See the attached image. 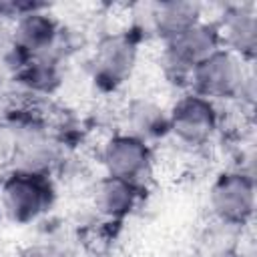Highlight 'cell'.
Wrapping results in <instances>:
<instances>
[{"instance_id": "obj_1", "label": "cell", "mask_w": 257, "mask_h": 257, "mask_svg": "<svg viewBox=\"0 0 257 257\" xmlns=\"http://www.w3.org/2000/svg\"><path fill=\"white\" fill-rule=\"evenodd\" d=\"M52 187L42 173L16 171L2 185V209L8 219L28 223L48 209Z\"/></svg>"}, {"instance_id": "obj_2", "label": "cell", "mask_w": 257, "mask_h": 257, "mask_svg": "<svg viewBox=\"0 0 257 257\" xmlns=\"http://www.w3.org/2000/svg\"><path fill=\"white\" fill-rule=\"evenodd\" d=\"M247 80L249 78H245L241 58L221 48L201 60L191 72L195 94L203 98H225L241 94Z\"/></svg>"}, {"instance_id": "obj_3", "label": "cell", "mask_w": 257, "mask_h": 257, "mask_svg": "<svg viewBox=\"0 0 257 257\" xmlns=\"http://www.w3.org/2000/svg\"><path fill=\"white\" fill-rule=\"evenodd\" d=\"M219 30L217 26L197 22L189 30L181 32L179 36L167 40V52H165V64L167 74L171 78L179 80H191L193 68L219 50Z\"/></svg>"}, {"instance_id": "obj_4", "label": "cell", "mask_w": 257, "mask_h": 257, "mask_svg": "<svg viewBox=\"0 0 257 257\" xmlns=\"http://www.w3.org/2000/svg\"><path fill=\"white\" fill-rule=\"evenodd\" d=\"M211 207L227 225H243L255 207L253 177L245 173H227L211 189Z\"/></svg>"}, {"instance_id": "obj_5", "label": "cell", "mask_w": 257, "mask_h": 257, "mask_svg": "<svg viewBox=\"0 0 257 257\" xmlns=\"http://www.w3.org/2000/svg\"><path fill=\"white\" fill-rule=\"evenodd\" d=\"M102 163L108 177L139 185L151 169V153L145 141L133 135H118L110 139L102 151Z\"/></svg>"}, {"instance_id": "obj_6", "label": "cell", "mask_w": 257, "mask_h": 257, "mask_svg": "<svg viewBox=\"0 0 257 257\" xmlns=\"http://www.w3.org/2000/svg\"><path fill=\"white\" fill-rule=\"evenodd\" d=\"M169 128L187 145H203L217 128V112L209 98L183 96L169 114Z\"/></svg>"}, {"instance_id": "obj_7", "label": "cell", "mask_w": 257, "mask_h": 257, "mask_svg": "<svg viewBox=\"0 0 257 257\" xmlns=\"http://www.w3.org/2000/svg\"><path fill=\"white\" fill-rule=\"evenodd\" d=\"M135 56H137V48L128 36L116 34L104 38L94 52V60H92L94 78L108 88L120 84L131 74L135 66Z\"/></svg>"}, {"instance_id": "obj_8", "label": "cell", "mask_w": 257, "mask_h": 257, "mask_svg": "<svg viewBox=\"0 0 257 257\" xmlns=\"http://www.w3.org/2000/svg\"><path fill=\"white\" fill-rule=\"evenodd\" d=\"M56 36H58L56 22L48 14L40 12V8L20 14L12 32V40L16 42V46L26 56H32V58L46 56Z\"/></svg>"}, {"instance_id": "obj_9", "label": "cell", "mask_w": 257, "mask_h": 257, "mask_svg": "<svg viewBox=\"0 0 257 257\" xmlns=\"http://www.w3.org/2000/svg\"><path fill=\"white\" fill-rule=\"evenodd\" d=\"M199 16H201V8L197 2H181V0L157 2V4H149L147 26L165 40H171L181 32L189 30L191 26H195L199 22Z\"/></svg>"}, {"instance_id": "obj_10", "label": "cell", "mask_w": 257, "mask_h": 257, "mask_svg": "<svg viewBox=\"0 0 257 257\" xmlns=\"http://www.w3.org/2000/svg\"><path fill=\"white\" fill-rule=\"evenodd\" d=\"M219 30V38L229 46L235 56H251L257 46V20L255 14L243 6L231 8Z\"/></svg>"}, {"instance_id": "obj_11", "label": "cell", "mask_w": 257, "mask_h": 257, "mask_svg": "<svg viewBox=\"0 0 257 257\" xmlns=\"http://www.w3.org/2000/svg\"><path fill=\"white\" fill-rule=\"evenodd\" d=\"M135 201H137V187L126 181L106 177L96 185L94 207L98 209L100 215L108 219L124 217L135 207Z\"/></svg>"}, {"instance_id": "obj_12", "label": "cell", "mask_w": 257, "mask_h": 257, "mask_svg": "<svg viewBox=\"0 0 257 257\" xmlns=\"http://www.w3.org/2000/svg\"><path fill=\"white\" fill-rule=\"evenodd\" d=\"M126 120L133 131V137L145 141L151 137H159L169 131V116L161 106L151 100H133L126 110Z\"/></svg>"}, {"instance_id": "obj_13", "label": "cell", "mask_w": 257, "mask_h": 257, "mask_svg": "<svg viewBox=\"0 0 257 257\" xmlns=\"http://www.w3.org/2000/svg\"><path fill=\"white\" fill-rule=\"evenodd\" d=\"M28 56L16 46L12 36L0 34V76L4 74H16L26 64Z\"/></svg>"}, {"instance_id": "obj_14", "label": "cell", "mask_w": 257, "mask_h": 257, "mask_svg": "<svg viewBox=\"0 0 257 257\" xmlns=\"http://www.w3.org/2000/svg\"><path fill=\"white\" fill-rule=\"evenodd\" d=\"M18 153V137L8 126H0V165L14 159Z\"/></svg>"}, {"instance_id": "obj_15", "label": "cell", "mask_w": 257, "mask_h": 257, "mask_svg": "<svg viewBox=\"0 0 257 257\" xmlns=\"http://www.w3.org/2000/svg\"><path fill=\"white\" fill-rule=\"evenodd\" d=\"M20 257H52V253L48 249H42V247H30Z\"/></svg>"}, {"instance_id": "obj_16", "label": "cell", "mask_w": 257, "mask_h": 257, "mask_svg": "<svg viewBox=\"0 0 257 257\" xmlns=\"http://www.w3.org/2000/svg\"><path fill=\"white\" fill-rule=\"evenodd\" d=\"M213 257H233V255H229V253H217V255H213Z\"/></svg>"}, {"instance_id": "obj_17", "label": "cell", "mask_w": 257, "mask_h": 257, "mask_svg": "<svg viewBox=\"0 0 257 257\" xmlns=\"http://www.w3.org/2000/svg\"><path fill=\"white\" fill-rule=\"evenodd\" d=\"M0 221H2V211H0Z\"/></svg>"}]
</instances>
